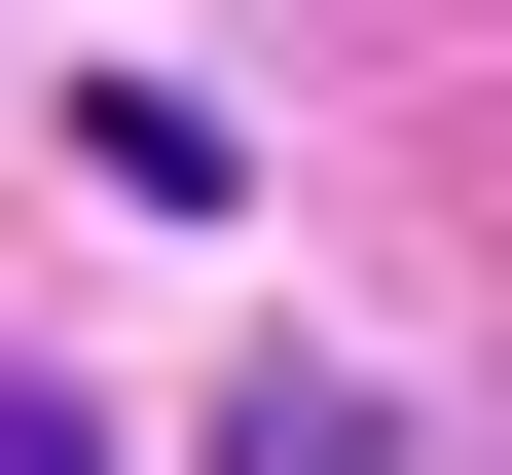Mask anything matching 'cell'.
<instances>
[{"mask_svg": "<svg viewBox=\"0 0 512 475\" xmlns=\"http://www.w3.org/2000/svg\"><path fill=\"white\" fill-rule=\"evenodd\" d=\"M0 475H110V402H0Z\"/></svg>", "mask_w": 512, "mask_h": 475, "instance_id": "cell-1", "label": "cell"}]
</instances>
